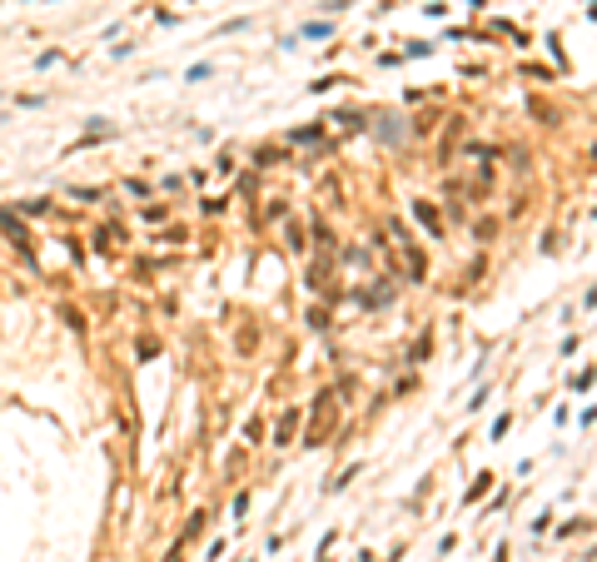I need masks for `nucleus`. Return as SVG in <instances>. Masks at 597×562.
<instances>
[{"label":"nucleus","instance_id":"obj_1","mask_svg":"<svg viewBox=\"0 0 597 562\" xmlns=\"http://www.w3.org/2000/svg\"><path fill=\"white\" fill-rule=\"evenodd\" d=\"M298 35H304V40H324V35H329V25H324V20H314V25H304Z\"/></svg>","mask_w":597,"mask_h":562}]
</instances>
